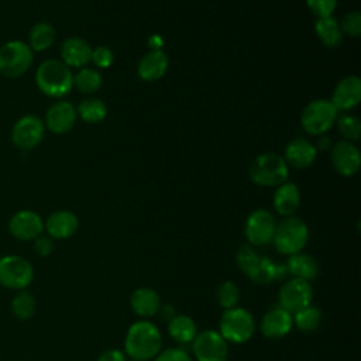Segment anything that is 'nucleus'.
<instances>
[{
    "label": "nucleus",
    "mask_w": 361,
    "mask_h": 361,
    "mask_svg": "<svg viewBox=\"0 0 361 361\" xmlns=\"http://www.w3.org/2000/svg\"><path fill=\"white\" fill-rule=\"evenodd\" d=\"M162 337L158 327L148 320L134 322L126 334L124 350L134 361H148L161 351Z\"/></svg>",
    "instance_id": "f257e3e1"
},
{
    "label": "nucleus",
    "mask_w": 361,
    "mask_h": 361,
    "mask_svg": "<svg viewBox=\"0 0 361 361\" xmlns=\"http://www.w3.org/2000/svg\"><path fill=\"white\" fill-rule=\"evenodd\" d=\"M38 89L49 97H63L73 87V75L62 61L47 59L35 72Z\"/></svg>",
    "instance_id": "f03ea898"
},
{
    "label": "nucleus",
    "mask_w": 361,
    "mask_h": 361,
    "mask_svg": "<svg viewBox=\"0 0 361 361\" xmlns=\"http://www.w3.org/2000/svg\"><path fill=\"white\" fill-rule=\"evenodd\" d=\"M248 175L255 185L265 188L279 186L286 182L289 168L282 155L275 152H265L258 155L251 162Z\"/></svg>",
    "instance_id": "7ed1b4c3"
},
{
    "label": "nucleus",
    "mask_w": 361,
    "mask_h": 361,
    "mask_svg": "<svg viewBox=\"0 0 361 361\" xmlns=\"http://www.w3.org/2000/svg\"><path fill=\"white\" fill-rule=\"evenodd\" d=\"M307 238V224L299 217L288 216L279 224H276L272 243L279 254L292 255L305 248Z\"/></svg>",
    "instance_id": "20e7f679"
},
{
    "label": "nucleus",
    "mask_w": 361,
    "mask_h": 361,
    "mask_svg": "<svg viewBox=\"0 0 361 361\" xmlns=\"http://www.w3.org/2000/svg\"><path fill=\"white\" fill-rule=\"evenodd\" d=\"M255 331V320L251 312L244 307H231L224 310L220 319V334L227 343H247Z\"/></svg>",
    "instance_id": "39448f33"
},
{
    "label": "nucleus",
    "mask_w": 361,
    "mask_h": 361,
    "mask_svg": "<svg viewBox=\"0 0 361 361\" xmlns=\"http://www.w3.org/2000/svg\"><path fill=\"white\" fill-rule=\"evenodd\" d=\"M34 52L20 39H11L0 48V75L6 78L23 76L32 65Z\"/></svg>",
    "instance_id": "423d86ee"
},
{
    "label": "nucleus",
    "mask_w": 361,
    "mask_h": 361,
    "mask_svg": "<svg viewBox=\"0 0 361 361\" xmlns=\"http://www.w3.org/2000/svg\"><path fill=\"white\" fill-rule=\"evenodd\" d=\"M34 279V268L21 255L7 254L0 257V286L11 290L27 289Z\"/></svg>",
    "instance_id": "0eeeda50"
},
{
    "label": "nucleus",
    "mask_w": 361,
    "mask_h": 361,
    "mask_svg": "<svg viewBox=\"0 0 361 361\" xmlns=\"http://www.w3.org/2000/svg\"><path fill=\"white\" fill-rule=\"evenodd\" d=\"M337 113L330 100L317 99L305 106L300 114V124L307 134L322 135L333 127Z\"/></svg>",
    "instance_id": "6e6552de"
},
{
    "label": "nucleus",
    "mask_w": 361,
    "mask_h": 361,
    "mask_svg": "<svg viewBox=\"0 0 361 361\" xmlns=\"http://www.w3.org/2000/svg\"><path fill=\"white\" fill-rule=\"evenodd\" d=\"M192 351L196 361H227L228 343L219 331L204 330L193 338Z\"/></svg>",
    "instance_id": "1a4fd4ad"
},
{
    "label": "nucleus",
    "mask_w": 361,
    "mask_h": 361,
    "mask_svg": "<svg viewBox=\"0 0 361 361\" xmlns=\"http://www.w3.org/2000/svg\"><path fill=\"white\" fill-rule=\"evenodd\" d=\"M276 223L271 212L265 209H257L251 212L245 220L244 233L250 244L267 245L272 243Z\"/></svg>",
    "instance_id": "9d476101"
},
{
    "label": "nucleus",
    "mask_w": 361,
    "mask_h": 361,
    "mask_svg": "<svg viewBox=\"0 0 361 361\" xmlns=\"http://www.w3.org/2000/svg\"><path fill=\"white\" fill-rule=\"evenodd\" d=\"M44 134V121L34 114H25L13 126L11 141L21 149H32L42 141Z\"/></svg>",
    "instance_id": "9b49d317"
},
{
    "label": "nucleus",
    "mask_w": 361,
    "mask_h": 361,
    "mask_svg": "<svg viewBox=\"0 0 361 361\" xmlns=\"http://www.w3.org/2000/svg\"><path fill=\"white\" fill-rule=\"evenodd\" d=\"M313 299V288L309 281L292 278L286 281L279 290V306L293 314L309 306Z\"/></svg>",
    "instance_id": "f8f14e48"
},
{
    "label": "nucleus",
    "mask_w": 361,
    "mask_h": 361,
    "mask_svg": "<svg viewBox=\"0 0 361 361\" xmlns=\"http://www.w3.org/2000/svg\"><path fill=\"white\" fill-rule=\"evenodd\" d=\"M44 231V220L32 210L16 212L8 220V233L20 241H34Z\"/></svg>",
    "instance_id": "ddd939ff"
},
{
    "label": "nucleus",
    "mask_w": 361,
    "mask_h": 361,
    "mask_svg": "<svg viewBox=\"0 0 361 361\" xmlns=\"http://www.w3.org/2000/svg\"><path fill=\"white\" fill-rule=\"evenodd\" d=\"M330 161L333 168L341 176H353L358 172L361 165V155L358 148L347 141H337L330 151Z\"/></svg>",
    "instance_id": "4468645a"
},
{
    "label": "nucleus",
    "mask_w": 361,
    "mask_h": 361,
    "mask_svg": "<svg viewBox=\"0 0 361 361\" xmlns=\"http://www.w3.org/2000/svg\"><path fill=\"white\" fill-rule=\"evenodd\" d=\"M76 109L71 102L59 100L54 103L45 113V127L54 134H65L72 130L76 123Z\"/></svg>",
    "instance_id": "2eb2a0df"
},
{
    "label": "nucleus",
    "mask_w": 361,
    "mask_h": 361,
    "mask_svg": "<svg viewBox=\"0 0 361 361\" xmlns=\"http://www.w3.org/2000/svg\"><path fill=\"white\" fill-rule=\"evenodd\" d=\"M331 104L337 111H347L354 109L361 102V80L358 76L343 78L333 90Z\"/></svg>",
    "instance_id": "dca6fc26"
},
{
    "label": "nucleus",
    "mask_w": 361,
    "mask_h": 361,
    "mask_svg": "<svg viewBox=\"0 0 361 361\" xmlns=\"http://www.w3.org/2000/svg\"><path fill=\"white\" fill-rule=\"evenodd\" d=\"M79 228V220L73 212L58 210L48 216L44 223V230L52 240H66Z\"/></svg>",
    "instance_id": "f3484780"
},
{
    "label": "nucleus",
    "mask_w": 361,
    "mask_h": 361,
    "mask_svg": "<svg viewBox=\"0 0 361 361\" xmlns=\"http://www.w3.org/2000/svg\"><path fill=\"white\" fill-rule=\"evenodd\" d=\"M317 157V148L305 138H293L288 142L283 159L293 168L303 169L310 166Z\"/></svg>",
    "instance_id": "a211bd4d"
},
{
    "label": "nucleus",
    "mask_w": 361,
    "mask_h": 361,
    "mask_svg": "<svg viewBox=\"0 0 361 361\" xmlns=\"http://www.w3.org/2000/svg\"><path fill=\"white\" fill-rule=\"evenodd\" d=\"M293 326L292 314L281 306L268 310L261 320V331L268 338L285 337Z\"/></svg>",
    "instance_id": "6ab92c4d"
},
{
    "label": "nucleus",
    "mask_w": 361,
    "mask_h": 361,
    "mask_svg": "<svg viewBox=\"0 0 361 361\" xmlns=\"http://www.w3.org/2000/svg\"><path fill=\"white\" fill-rule=\"evenodd\" d=\"M62 62L69 68H83L90 62L92 48L79 37L66 38L61 45Z\"/></svg>",
    "instance_id": "aec40b11"
},
{
    "label": "nucleus",
    "mask_w": 361,
    "mask_h": 361,
    "mask_svg": "<svg viewBox=\"0 0 361 361\" xmlns=\"http://www.w3.org/2000/svg\"><path fill=\"white\" fill-rule=\"evenodd\" d=\"M168 69V56L161 49L147 52L138 62L137 73L145 82H155L161 79Z\"/></svg>",
    "instance_id": "412c9836"
},
{
    "label": "nucleus",
    "mask_w": 361,
    "mask_h": 361,
    "mask_svg": "<svg viewBox=\"0 0 361 361\" xmlns=\"http://www.w3.org/2000/svg\"><path fill=\"white\" fill-rule=\"evenodd\" d=\"M130 306L135 314L140 317H152L161 309V298L152 288H138L131 293Z\"/></svg>",
    "instance_id": "4be33fe9"
},
{
    "label": "nucleus",
    "mask_w": 361,
    "mask_h": 361,
    "mask_svg": "<svg viewBox=\"0 0 361 361\" xmlns=\"http://www.w3.org/2000/svg\"><path fill=\"white\" fill-rule=\"evenodd\" d=\"M300 206V192L295 183L283 182L274 193V209L281 216H292Z\"/></svg>",
    "instance_id": "5701e85b"
},
{
    "label": "nucleus",
    "mask_w": 361,
    "mask_h": 361,
    "mask_svg": "<svg viewBox=\"0 0 361 361\" xmlns=\"http://www.w3.org/2000/svg\"><path fill=\"white\" fill-rule=\"evenodd\" d=\"M285 265H286L288 274L293 275V278H298V279H303V281L310 282L319 274L317 261L312 255L305 254L302 251L289 255Z\"/></svg>",
    "instance_id": "b1692460"
},
{
    "label": "nucleus",
    "mask_w": 361,
    "mask_h": 361,
    "mask_svg": "<svg viewBox=\"0 0 361 361\" xmlns=\"http://www.w3.org/2000/svg\"><path fill=\"white\" fill-rule=\"evenodd\" d=\"M168 333L169 336L179 344L192 343L197 334L196 323L188 314H175L168 322Z\"/></svg>",
    "instance_id": "393cba45"
},
{
    "label": "nucleus",
    "mask_w": 361,
    "mask_h": 361,
    "mask_svg": "<svg viewBox=\"0 0 361 361\" xmlns=\"http://www.w3.org/2000/svg\"><path fill=\"white\" fill-rule=\"evenodd\" d=\"M314 31L322 44L329 48H336L343 42V32L338 21L333 16L317 18L314 23Z\"/></svg>",
    "instance_id": "a878e982"
},
{
    "label": "nucleus",
    "mask_w": 361,
    "mask_h": 361,
    "mask_svg": "<svg viewBox=\"0 0 361 361\" xmlns=\"http://www.w3.org/2000/svg\"><path fill=\"white\" fill-rule=\"evenodd\" d=\"M55 37V28L49 23L39 21L31 27L27 44L30 45L32 52H42L54 44Z\"/></svg>",
    "instance_id": "bb28decb"
},
{
    "label": "nucleus",
    "mask_w": 361,
    "mask_h": 361,
    "mask_svg": "<svg viewBox=\"0 0 361 361\" xmlns=\"http://www.w3.org/2000/svg\"><path fill=\"white\" fill-rule=\"evenodd\" d=\"M11 313L18 320H28L37 312V300L27 289L17 290L10 302Z\"/></svg>",
    "instance_id": "cd10ccee"
},
{
    "label": "nucleus",
    "mask_w": 361,
    "mask_h": 361,
    "mask_svg": "<svg viewBox=\"0 0 361 361\" xmlns=\"http://www.w3.org/2000/svg\"><path fill=\"white\" fill-rule=\"evenodd\" d=\"M76 114L86 123H100L107 116V107L103 100L96 97H87L76 107Z\"/></svg>",
    "instance_id": "c85d7f7f"
},
{
    "label": "nucleus",
    "mask_w": 361,
    "mask_h": 361,
    "mask_svg": "<svg viewBox=\"0 0 361 361\" xmlns=\"http://www.w3.org/2000/svg\"><path fill=\"white\" fill-rule=\"evenodd\" d=\"M322 317H323L322 310L316 306L309 305V306L295 312L292 314V322L298 330L310 333V331H314L320 326Z\"/></svg>",
    "instance_id": "c756f323"
},
{
    "label": "nucleus",
    "mask_w": 361,
    "mask_h": 361,
    "mask_svg": "<svg viewBox=\"0 0 361 361\" xmlns=\"http://www.w3.org/2000/svg\"><path fill=\"white\" fill-rule=\"evenodd\" d=\"M259 259L261 257L257 254V251L251 245H243L235 255V262L241 272L248 276L251 281L259 267Z\"/></svg>",
    "instance_id": "7c9ffc66"
},
{
    "label": "nucleus",
    "mask_w": 361,
    "mask_h": 361,
    "mask_svg": "<svg viewBox=\"0 0 361 361\" xmlns=\"http://www.w3.org/2000/svg\"><path fill=\"white\" fill-rule=\"evenodd\" d=\"M102 75L90 68H82L76 75H73V86L83 93H94L102 87Z\"/></svg>",
    "instance_id": "2f4dec72"
},
{
    "label": "nucleus",
    "mask_w": 361,
    "mask_h": 361,
    "mask_svg": "<svg viewBox=\"0 0 361 361\" xmlns=\"http://www.w3.org/2000/svg\"><path fill=\"white\" fill-rule=\"evenodd\" d=\"M216 299L224 310L235 307L240 302V289L234 282L224 281L217 286Z\"/></svg>",
    "instance_id": "473e14b6"
},
{
    "label": "nucleus",
    "mask_w": 361,
    "mask_h": 361,
    "mask_svg": "<svg viewBox=\"0 0 361 361\" xmlns=\"http://www.w3.org/2000/svg\"><path fill=\"white\" fill-rule=\"evenodd\" d=\"M337 123V128L340 131V134L347 138V141L350 140H358L361 135V121L357 116L354 114H341L340 117L336 118Z\"/></svg>",
    "instance_id": "72a5a7b5"
},
{
    "label": "nucleus",
    "mask_w": 361,
    "mask_h": 361,
    "mask_svg": "<svg viewBox=\"0 0 361 361\" xmlns=\"http://www.w3.org/2000/svg\"><path fill=\"white\" fill-rule=\"evenodd\" d=\"M343 34L350 37H358L361 34V14L358 11L347 13L338 23Z\"/></svg>",
    "instance_id": "f704fd0d"
},
{
    "label": "nucleus",
    "mask_w": 361,
    "mask_h": 361,
    "mask_svg": "<svg viewBox=\"0 0 361 361\" xmlns=\"http://www.w3.org/2000/svg\"><path fill=\"white\" fill-rule=\"evenodd\" d=\"M306 4L309 10L320 18L333 14L337 6V0H306Z\"/></svg>",
    "instance_id": "c9c22d12"
},
{
    "label": "nucleus",
    "mask_w": 361,
    "mask_h": 361,
    "mask_svg": "<svg viewBox=\"0 0 361 361\" xmlns=\"http://www.w3.org/2000/svg\"><path fill=\"white\" fill-rule=\"evenodd\" d=\"M113 59H114V54L109 47L100 45V47H96L94 49H92L90 61L102 69L109 68L113 63Z\"/></svg>",
    "instance_id": "e433bc0d"
},
{
    "label": "nucleus",
    "mask_w": 361,
    "mask_h": 361,
    "mask_svg": "<svg viewBox=\"0 0 361 361\" xmlns=\"http://www.w3.org/2000/svg\"><path fill=\"white\" fill-rule=\"evenodd\" d=\"M154 361H192V358L185 350L172 347V348L161 350L154 358Z\"/></svg>",
    "instance_id": "4c0bfd02"
},
{
    "label": "nucleus",
    "mask_w": 361,
    "mask_h": 361,
    "mask_svg": "<svg viewBox=\"0 0 361 361\" xmlns=\"http://www.w3.org/2000/svg\"><path fill=\"white\" fill-rule=\"evenodd\" d=\"M34 251L39 257H48L54 251V240L49 235H38L34 240Z\"/></svg>",
    "instance_id": "58836bf2"
},
{
    "label": "nucleus",
    "mask_w": 361,
    "mask_h": 361,
    "mask_svg": "<svg viewBox=\"0 0 361 361\" xmlns=\"http://www.w3.org/2000/svg\"><path fill=\"white\" fill-rule=\"evenodd\" d=\"M97 361H126V355L123 351H120L117 348H111V350H106L104 353H102L99 355Z\"/></svg>",
    "instance_id": "ea45409f"
},
{
    "label": "nucleus",
    "mask_w": 361,
    "mask_h": 361,
    "mask_svg": "<svg viewBox=\"0 0 361 361\" xmlns=\"http://www.w3.org/2000/svg\"><path fill=\"white\" fill-rule=\"evenodd\" d=\"M159 313H161V316H162V319H165V320H171L175 314H176V312H175V307L173 306H171V305H165V306H161V309H159Z\"/></svg>",
    "instance_id": "a19ab883"
},
{
    "label": "nucleus",
    "mask_w": 361,
    "mask_h": 361,
    "mask_svg": "<svg viewBox=\"0 0 361 361\" xmlns=\"http://www.w3.org/2000/svg\"><path fill=\"white\" fill-rule=\"evenodd\" d=\"M133 361H134V360H133Z\"/></svg>",
    "instance_id": "79ce46f5"
}]
</instances>
